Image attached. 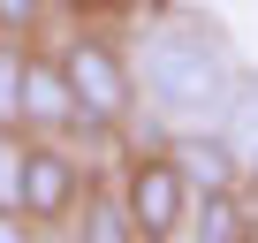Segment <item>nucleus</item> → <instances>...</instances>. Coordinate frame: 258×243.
Wrapping results in <instances>:
<instances>
[{
    "mask_svg": "<svg viewBox=\"0 0 258 243\" xmlns=\"http://www.w3.org/2000/svg\"><path fill=\"white\" fill-rule=\"evenodd\" d=\"M235 76H243V69H235L220 23H205V16H167V23L145 31L137 91L152 99V114L182 122V130H220Z\"/></svg>",
    "mask_w": 258,
    "mask_h": 243,
    "instance_id": "1",
    "label": "nucleus"
},
{
    "mask_svg": "<svg viewBox=\"0 0 258 243\" xmlns=\"http://www.w3.org/2000/svg\"><path fill=\"white\" fill-rule=\"evenodd\" d=\"M61 69H69V84H76L84 130H121V122H129V106H137V69H129L106 38H69Z\"/></svg>",
    "mask_w": 258,
    "mask_h": 243,
    "instance_id": "2",
    "label": "nucleus"
},
{
    "mask_svg": "<svg viewBox=\"0 0 258 243\" xmlns=\"http://www.w3.org/2000/svg\"><path fill=\"white\" fill-rule=\"evenodd\" d=\"M76 190H84V175H76L69 152H53V145H23V190H16L23 220H61V213H76Z\"/></svg>",
    "mask_w": 258,
    "mask_h": 243,
    "instance_id": "4",
    "label": "nucleus"
},
{
    "mask_svg": "<svg viewBox=\"0 0 258 243\" xmlns=\"http://www.w3.org/2000/svg\"><path fill=\"white\" fill-rule=\"evenodd\" d=\"M182 152H190L182 167H190L198 190H235V137H228V130H205V137H190Z\"/></svg>",
    "mask_w": 258,
    "mask_h": 243,
    "instance_id": "7",
    "label": "nucleus"
},
{
    "mask_svg": "<svg viewBox=\"0 0 258 243\" xmlns=\"http://www.w3.org/2000/svg\"><path fill=\"white\" fill-rule=\"evenodd\" d=\"M190 235H198V243H250V213H243V198H235V190H198V205H190Z\"/></svg>",
    "mask_w": 258,
    "mask_h": 243,
    "instance_id": "6",
    "label": "nucleus"
},
{
    "mask_svg": "<svg viewBox=\"0 0 258 243\" xmlns=\"http://www.w3.org/2000/svg\"><path fill=\"white\" fill-rule=\"evenodd\" d=\"M76 243H145L137 235V220H129V205L121 198H91L84 205V235Z\"/></svg>",
    "mask_w": 258,
    "mask_h": 243,
    "instance_id": "8",
    "label": "nucleus"
},
{
    "mask_svg": "<svg viewBox=\"0 0 258 243\" xmlns=\"http://www.w3.org/2000/svg\"><path fill=\"white\" fill-rule=\"evenodd\" d=\"M220 130H228V137H258V76H235V91H228V114H220Z\"/></svg>",
    "mask_w": 258,
    "mask_h": 243,
    "instance_id": "10",
    "label": "nucleus"
},
{
    "mask_svg": "<svg viewBox=\"0 0 258 243\" xmlns=\"http://www.w3.org/2000/svg\"><path fill=\"white\" fill-rule=\"evenodd\" d=\"M121 205H129V220H137V235H145V243H175V235L190 228L198 183H190V167H182V160L152 152V160H137V167H129Z\"/></svg>",
    "mask_w": 258,
    "mask_h": 243,
    "instance_id": "3",
    "label": "nucleus"
},
{
    "mask_svg": "<svg viewBox=\"0 0 258 243\" xmlns=\"http://www.w3.org/2000/svg\"><path fill=\"white\" fill-rule=\"evenodd\" d=\"M23 190V145H0V205H16Z\"/></svg>",
    "mask_w": 258,
    "mask_h": 243,
    "instance_id": "11",
    "label": "nucleus"
},
{
    "mask_svg": "<svg viewBox=\"0 0 258 243\" xmlns=\"http://www.w3.org/2000/svg\"><path fill=\"white\" fill-rule=\"evenodd\" d=\"M23 130L38 137H61V130H84V114H76V84L61 61H23Z\"/></svg>",
    "mask_w": 258,
    "mask_h": 243,
    "instance_id": "5",
    "label": "nucleus"
},
{
    "mask_svg": "<svg viewBox=\"0 0 258 243\" xmlns=\"http://www.w3.org/2000/svg\"><path fill=\"white\" fill-rule=\"evenodd\" d=\"M23 46L0 38V130H23Z\"/></svg>",
    "mask_w": 258,
    "mask_h": 243,
    "instance_id": "9",
    "label": "nucleus"
},
{
    "mask_svg": "<svg viewBox=\"0 0 258 243\" xmlns=\"http://www.w3.org/2000/svg\"><path fill=\"white\" fill-rule=\"evenodd\" d=\"M38 23V0H0V31H31Z\"/></svg>",
    "mask_w": 258,
    "mask_h": 243,
    "instance_id": "12",
    "label": "nucleus"
},
{
    "mask_svg": "<svg viewBox=\"0 0 258 243\" xmlns=\"http://www.w3.org/2000/svg\"><path fill=\"white\" fill-rule=\"evenodd\" d=\"M250 175H258V137H250Z\"/></svg>",
    "mask_w": 258,
    "mask_h": 243,
    "instance_id": "14",
    "label": "nucleus"
},
{
    "mask_svg": "<svg viewBox=\"0 0 258 243\" xmlns=\"http://www.w3.org/2000/svg\"><path fill=\"white\" fill-rule=\"evenodd\" d=\"M23 228H31V220H23V205H0V243H31Z\"/></svg>",
    "mask_w": 258,
    "mask_h": 243,
    "instance_id": "13",
    "label": "nucleus"
}]
</instances>
